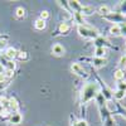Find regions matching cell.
Instances as JSON below:
<instances>
[{
    "mask_svg": "<svg viewBox=\"0 0 126 126\" xmlns=\"http://www.w3.org/2000/svg\"><path fill=\"white\" fill-rule=\"evenodd\" d=\"M94 100H96V102H97V107H98V111H100V116H101L103 126H116L115 119L112 117V115H111L112 111H110L107 101L103 98V96L101 93H98L97 97Z\"/></svg>",
    "mask_w": 126,
    "mask_h": 126,
    "instance_id": "1",
    "label": "cell"
},
{
    "mask_svg": "<svg viewBox=\"0 0 126 126\" xmlns=\"http://www.w3.org/2000/svg\"><path fill=\"white\" fill-rule=\"evenodd\" d=\"M101 93V86L97 82H88L85 86L82 87L81 91V105L82 106H86V105L94 100L97 97V94Z\"/></svg>",
    "mask_w": 126,
    "mask_h": 126,
    "instance_id": "2",
    "label": "cell"
},
{
    "mask_svg": "<svg viewBox=\"0 0 126 126\" xmlns=\"http://www.w3.org/2000/svg\"><path fill=\"white\" fill-rule=\"evenodd\" d=\"M77 32H78V34L83 38H86V39H92L94 40L96 38L100 37L98 34V32L92 28V27H88V25H78L77 27Z\"/></svg>",
    "mask_w": 126,
    "mask_h": 126,
    "instance_id": "3",
    "label": "cell"
},
{
    "mask_svg": "<svg viewBox=\"0 0 126 126\" xmlns=\"http://www.w3.org/2000/svg\"><path fill=\"white\" fill-rule=\"evenodd\" d=\"M103 19H106V20H109V22L115 23V24H117V25L125 24V22H126V16L122 13H112V12L109 15L103 16Z\"/></svg>",
    "mask_w": 126,
    "mask_h": 126,
    "instance_id": "4",
    "label": "cell"
},
{
    "mask_svg": "<svg viewBox=\"0 0 126 126\" xmlns=\"http://www.w3.org/2000/svg\"><path fill=\"white\" fill-rule=\"evenodd\" d=\"M71 71L75 73V75L82 77V78H87L88 77V73L85 71V68H83L79 63H72V66H71Z\"/></svg>",
    "mask_w": 126,
    "mask_h": 126,
    "instance_id": "5",
    "label": "cell"
},
{
    "mask_svg": "<svg viewBox=\"0 0 126 126\" xmlns=\"http://www.w3.org/2000/svg\"><path fill=\"white\" fill-rule=\"evenodd\" d=\"M71 28H72V25L69 24V22H62L61 24H59V27H58V30H57V34L56 35H63V34H68L69 32H71Z\"/></svg>",
    "mask_w": 126,
    "mask_h": 126,
    "instance_id": "6",
    "label": "cell"
},
{
    "mask_svg": "<svg viewBox=\"0 0 126 126\" xmlns=\"http://www.w3.org/2000/svg\"><path fill=\"white\" fill-rule=\"evenodd\" d=\"M93 44L96 46V48H105V47H111V44H110V42H109V39L107 38H105V37H98V38H96L93 40Z\"/></svg>",
    "mask_w": 126,
    "mask_h": 126,
    "instance_id": "7",
    "label": "cell"
},
{
    "mask_svg": "<svg viewBox=\"0 0 126 126\" xmlns=\"http://www.w3.org/2000/svg\"><path fill=\"white\" fill-rule=\"evenodd\" d=\"M68 6H69V10L72 13H79L81 8H82V4L78 1V0H69Z\"/></svg>",
    "mask_w": 126,
    "mask_h": 126,
    "instance_id": "8",
    "label": "cell"
},
{
    "mask_svg": "<svg viewBox=\"0 0 126 126\" xmlns=\"http://www.w3.org/2000/svg\"><path fill=\"white\" fill-rule=\"evenodd\" d=\"M92 64L93 67H96V68H102L107 64V59L106 58H97V57H93L92 58Z\"/></svg>",
    "mask_w": 126,
    "mask_h": 126,
    "instance_id": "9",
    "label": "cell"
},
{
    "mask_svg": "<svg viewBox=\"0 0 126 126\" xmlns=\"http://www.w3.org/2000/svg\"><path fill=\"white\" fill-rule=\"evenodd\" d=\"M64 47L63 46H61L59 43H57V44H54L53 47H52V53H53L54 56H57V57H61V56H63L64 54Z\"/></svg>",
    "mask_w": 126,
    "mask_h": 126,
    "instance_id": "10",
    "label": "cell"
},
{
    "mask_svg": "<svg viewBox=\"0 0 126 126\" xmlns=\"http://www.w3.org/2000/svg\"><path fill=\"white\" fill-rule=\"evenodd\" d=\"M9 122L13 124V125H19L20 122H22V115H20L19 112H13L9 117Z\"/></svg>",
    "mask_w": 126,
    "mask_h": 126,
    "instance_id": "11",
    "label": "cell"
},
{
    "mask_svg": "<svg viewBox=\"0 0 126 126\" xmlns=\"http://www.w3.org/2000/svg\"><path fill=\"white\" fill-rule=\"evenodd\" d=\"M93 13H94V6H92V5H82L81 12H79V14H82L83 16L85 15H92Z\"/></svg>",
    "mask_w": 126,
    "mask_h": 126,
    "instance_id": "12",
    "label": "cell"
},
{
    "mask_svg": "<svg viewBox=\"0 0 126 126\" xmlns=\"http://www.w3.org/2000/svg\"><path fill=\"white\" fill-rule=\"evenodd\" d=\"M4 56H5L8 59L13 61V59H14V58H16V56H18V50H16L15 48H13V47H10V48H8V49L5 50Z\"/></svg>",
    "mask_w": 126,
    "mask_h": 126,
    "instance_id": "13",
    "label": "cell"
},
{
    "mask_svg": "<svg viewBox=\"0 0 126 126\" xmlns=\"http://www.w3.org/2000/svg\"><path fill=\"white\" fill-rule=\"evenodd\" d=\"M73 19L76 20V23H77L78 25H87L85 18H83V15L79 14V13H73Z\"/></svg>",
    "mask_w": 126,
    "mask_h": 126,
    "instance_id": "14",
    "label": "cell"
},
{
    "mask_svg": "<svg viewBox=\"0 0 126 126\" xmlns=\"http://www.w3.org/2000/svg\"><path fill=\"white\" fill-rule=\"evenodd\" d=\"M9 101H10V106H9V110H10V112H18V110H19V103H18V101L15 100V98H9Z\"/></svg>",
    "mask_w": 126,
    "mask_h": 126,
    "instance_id": "15",
    "label": "cell"
},
{
    "mask_svg": "<svg viewBox=\"0 0 126 126\" xmlns=\"http://www.w3.org/2000/svg\"><path fill=\"white\" fill-rule=\"evenodd\" d=\"M9 106H10L9 98H6L4 96H0V107H1V110H9Z\"/></svg>",
    "mask_w": 126,
    "mask_h": 126,
    "instance_id": "16",
    "label": "cell"
},
{
    "mask_svg": "<svg viewBox=\"0 0 126 126\" xmlns=\"http://www.w3.org/2000/svg\"><path fill=\"white\" fill-rule=\"evenodd\" d=\"M113 78L116 79L117 82L124 81V78H125V71L124 69H117L116 72L113 73Z\"/></svg>",
    "mask_w": 126,
    "mask_h": 126,
    "instance_id": "17",
    "label": "cell"
},
{
    "mask_svg": "<svg viewBox=\"0 0 126 126\" xmlns=\"http://www.w3.org/2000/svg\"><path fill=\"white\" fill-rule=\"evenodd\" d=\"M110 33H111L113 37H119V35H121V28H120V25L113 24V25L110 28Z\"/></svg>",
    "mask_w": 126,
    "mask_h": 126,
    "instance_id": "18",
    "label": "cell"
},
{
    "mask_svg": "<svg viewBox=\"0 0 126 126\" xmlns=\"http://www.w3.org/2000/svg\"><path fill=\"white\" fill-rule=\"evenodd\" d=\"M34 27H35V29L37 30H43L44 28H46V20H43V19H37L35 20V23H34Z\"/></svg>",
    "mask_w": 126,
    "mask_h": 126,
    "instance_id": "19",
    "label": "cell"
},
{
    "mask_svg": "<svg viewBox=\"0 0 126 126\" xmlns=\"http://www.w3.org/2000/svg\"><path fill=\"white\" fill-rule=\"evenodd\" d=\"M93 54L97 58H105V56H106V48H96Z\"/></svg>",
    "mask_w": 126,
    "mask_h": 126,
    "instance_id": "20",
    "label": "cell"
},
{
    "mask_svg": "<svg viewBox=\"0 0 126 126\" xmlns=\"http://www.w3.org/2000/svg\"><path fill=\"white\" fill-rule=\"evenodd\" d=\"M98 13H100L102 16H106V15H109V14L111 13V10H110V8H109L107 5H101V6L98 8Z\"/></svg>",
    "mask_w": 126,
    "mask_h": 126,
    "instance_id": "21",
    "label": "cell"
},
{
    "mask_svg": "<svg viewBox=\"0 0 126 126\" xmlns=\"http://www.w3.org/2000/svg\"><path fill=\"white\" fill-rule=\"evenodd\" d=\"M125 96H126V92H125V91L116 90V91L113 92V97L116 98L117 101H121V100H124V98H125Z\"/></svg>",
    "mask_w": 126,
    "mask_h": 126,
    "instance_id": "22",
    "label": "cell"
},
{
    "mask_svg": "<svg viewBox=\"0 0 126 126\" xmlns=\"http://www.w3.org/2000/svg\"><path fill=\"white\" fill-rule=\"evenodd\" d=\"M4 69L5 71H9V72H14V69H15L14 61H8V63H6V66L4 67Z\"/></svg>",
    "mask_w": 126,
    "mask_h": 126,
    "instance_id": "23",
    "label": "cell"
},
{
    "mask_svg": "<svg viewBox=\"0 0 126 126\" xmlns=\"http://www.w3.org/2000/svg\"><path fill=\"white\" fill-rule=\"evenodd\" d=\"M15 15H16L18 18H24V16H25V10H24V8H22V6L16 8V10H15Z\"/></svg>",
    "mask_w": 126,
    "mask_h": 126,
    "instance_id": "24",
    "label": "cell"
},
{
    "mask_svg": "<svg viewBox=\"0 0 126 126\" xmlns=\"http://www.w3.org/2000/svg\"><path fill=\"white\" fill-rule=\"evenodd\" d=\"M16 58L19 59V61H28V53L27 52H18V56H16Z\"/></svg>",
    "mask_w": 126,
    "mask_h": 126,
    "instance_id": "25",
    "label": "cell"
},
{
    "mask_svg": "<svg viewBox=\"0 0 126 126\" xmlns=\"http://www.w3.org/2000/svg\"><path fill=\"white\" fill-rule=\"evenodd\" d=\"M119 64H120V69H125L126 68V54H122L121 56Z\"/></svg>",
    "mask_w": 126,
    "mask_h": 126,
    "instance_id": "26",
    "label": "cell"
},
{
    "mask_svg": "<svg viewBox=\"0 0 126 126\" xmlns=\"http://www.w3.org/2000/svg\"><path fill=\"white\" fill-rule=\"evenodd\" d=\"M10 115H12V112H10L9 110H1V111H0V117H1V119H8L9 120Z\"/></svg>",
    "mask_w": 126,
    "mask_h": 126,
    "instance_id": "27",
    "label": "cell"
},
{
    "mask_svg": "<svg viewBox=\"0 0 126 126\" xmlns=\"http://www.w3.org/2000/svg\"><path fill=\"white\" fill-rule=\"evenodd\" d=\"M72 126H88L86 120H77L75 122H72Z\"/></svg>",
    "mask_w": 126,
    "mask_h": 126,
    "instance_id": "28",
    "label": "cell"
},
{
    "mask_svg": "<svg viewBox=\"0 0 126 126\" xmlns=\"http://www.w3.org/2000/svg\"><path fill=\"white\" fill-rule=\"evenodd\" d=\"M116 107H117V110H119V113L122 115V116L126 119V107H122L120 103H116Z\"/></svg>",
    "mask_w": 126,
    "mask_h": 126,
    "instance_id": "29",
    "label": "cell"
},
{
    "mask_svg": "<svg viewBox=\"0 0 126 126\" xmlns=\"http://www.w3.org/2000/svg\"><path fill=\"white\" fill-rule=\"evenodd\" d=\"M117 90H120V91H125V92H126V82H125V81L117 82Z\"/></svg>",
    "mask_w": 126,
    "mask_h": 126,
    "instance_id": "30",
    "label": "cell"
},
{
    "mask_svg": "<svg viewBox=\"0 0 126 126\" xmlns=\"http://www.w3.org/2000/svg\"><path fill=\"white\" fill-rule=\"evenodd\" d=\"M49 18V13L47 12V10H43V12L40 13V19H43V20H47Z\"/></svg>",
    "mask_w": 126,
    "mask_h": 126,
    "instance_id": "31",
    "label": "cell"
},
{
    "mask_svg": "<svg viewBox=\"0 0 126 126\" xmlns=\"http://www.w3.org/2000/svg\"><path fill=\"white\" fill-rule=\"evenodd\" d=\"M6 75H5V72L4 73H0V83H4V82H6Z\"/></svg>",
    "mask_w": 126,
    "mask_h": 126,
    "instance_id": "32",
    "label": "cell"
},
{
    "mask_svg": "<svg viewBox=\"0 0 126 126\" xmlns=\"http://www.w3.org/2000/svg\"><path fill=\"white\" fill-rule=\"evenodd\" d=\"M120 28H121V35H125L126 37V23L125 24H121Z\"/></svg>",
    "mask_w": 126,
    "mask_h": 126,
    "instance_id": "33",
    "label": "cell"
},
{
    "mask_svg": "<svg viewBox=\"0 0 126 126\" xmlns=\"http://www.w3.org/2000/svg\"><path fill=\"white\" fill-rule=\"evenodd\" d=\"M121 10H122V14L125 15L126 14V1H122L121 3Z\"/></svg>",
    "mask_w": 126,
    "mask_h": 126,
    "instance_id": "34",
    "label": "cell"
},
{
    "mask_svg": "<svg viewBox=\"0 0 126 126\" xmlns=\"http://www.w3.org/2000/svg\"><path fill=\"white\" fill-rule=\"evenodd\" d=\"M5 72V69H4V67L1 66V64H0V73H4Z\"/></svg>",
    "mask_w": 126,
    "mask_h": 126,
    "instance_id": "35",
    "label": "cell"
},
{
    "mask_svg": "<svg viewBox=\"0 0 126 126\" xmlns=\"http://www.w3.org/2000/svg\"><path fill=\"white\" fill-rule=\"evenodd\" d=\"M125 46H126V43H125Z\"/></svg>",
    "mask_w": 126,
    "mask_h": 126,
    "instance_id": "36",
    "label": "cell"
}]
</instances>
